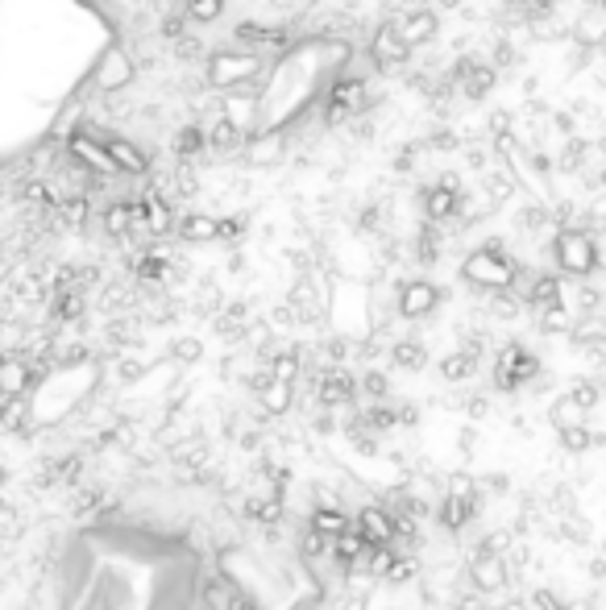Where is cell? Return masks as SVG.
Wrapping results in <instances>:
<instances>
[{
    "label": "cell",
    "instance_id": "obj_1",
    "mask_svg": "<svg viewBox=\"0 0 606 610\" xmlns=\"http://www.w3.org/2000/svg\"><path fill=\"white\" fill-rule=\"evenodd\" d=\"M187 540L125 523L108 498L59 561V610H208L204 557Z\"/></svg>",
    "mask_w": 606,
    "mask_h": 610
},
{
    "label": "cell",
    "instance_id": "obj_2",
    "mask_svg": "<svg viewBox=\"0 0 606 610\" xmlns=\"http://www.w3.org/2000/svg\"><path fill=\"white\" fill-rule=\"evenodd\" d=\"M461 279L494 295V291H511L515 279H519V262L503 249V241H486L482 249H474L470 258L461 262Z\"/></svg>",
    "mask_w": 606,
    "mask_h": 610
},
{
    "label": "cell",
    "instance_id": "obj_3",
    "mask_svg": "<svg viewBox=\"0 0 606 610\" xmlns=\"http://www.w3.org/2000/svg\"><path fill=\"white\" fill-rule=\"evenodd\" d=\"M553 262L565 279L573 283H586L598 274L602 254H598V241L590 229H557L553 233Z\"/></svg>",
    "mask_w": 606,
    "mask_h": 610
},
{
    "label": "cell",
    "instance_id": "obj_4",
    "mask_svg": "<svg viewBox=\"0 0 606 610\" xmlns=\"http://www.w3.org/2000/svg\"><path fill=\"white\" fill-rule=\"evenodd\" d=\"M266 75V54L258 50H216L208 54V83L220 92H237L245 83H258Z\"/></svg>",
    "mask_w": 606,
    "mask_h": 610
},
{
    "label": "cell",
    "instance_id": "obj_5",
    "mask_svg": "<svg viewBox=\"0 0 606 610\" xmlns=\"http://www.w3.org/2000/svg\"><path fill=\"white\" fill-rule=\"evenodd\" d=\"M490 378H494V391L515 395V391H523V386L540 382V357L528 345L507 341L499 353H494V374Z\"/></svg>",
    "mask_w": 606,
    "mask_h": 610
},
{
    "label": "cell",
    "instance_id": "obj_6",
    "mask_svg": "<svg viewBox=\"0 0 606 610\" xmlns=\"http://www.w3.org/2000/svg\"><path fill=\"white\" fill-rule=\"evenodd\" d=\"M362 108H366V79H337L324 96L320 117H324V125H341L362 113Z\"/></svg>",
    "mask_w": 606,
    "mask_h": 610
},
{
    "label": "cell",
    "instance_id": "obj_7",
    "mask_svg": "<svg viewBox=\"0 0 606 610\" xmlns=\"http://www.w3.org/2000/svg\"><path fill=\"white\" fill-rule=\"evenodd\" d=\"M470 590L474 594H503L511 586V569H507V557H490V552H470Z\"/></svg>",
    "mask_w": 606,
    "mask_h": 610
},
{
    "label": "cell",
    "instance_id": "obj_8",
    "mask_svg": "<svg viewBox=\"0 0 606 610\" xmlns=\"http://www.w3.org/2000/svg\"><path fill=\"white\" fill-rule=\"evenodd\" d=\"M440 299H445V291H440L436 283L428 279H411L399 287V299H395V308L403 320H428L436 308H440Z\"/></svg>",
    "mask_w": 606,
    "mask_h": 610
},
{
    "label": "cell",
    "instance_id": "obj_9",
    "mask_svg": "<svg viewBox=\"0 0 606 610\" xmlns=\"http://www.w3.org/2000/svg\"><path fill=\"white\" fill-rule=\"evenodd\" d=\"M569 38L577 42V50H606V5L602 0H586L582 9L573 17V30Z\"/></svg>",
    "mask_w": 606,
    "mask_h": 610
},
{
    "label": "cell",
    "instance_id": "obj_10",
    "mask_svg": "<svg viewBox=\"0 0 606 610\" xmlns=\"http://www.w3.org/2000/svg\"><path fill=\"white\" fill-rule=\"evenodd\" d=\"M316 403L324 411L333 407H353L357 403V378L345 370V366H324L320 370V382H316Z\"/></svg>",
    "mask_w": 606,
    "mask_h": 610
},
{
    "label": "cell",
    "instance_id": "obj_11",
    "mask_svg": "<svg viewBox=\"0 0 606 610\" xmlns=\"http://www.w3.org/2000/svg\"><path fill=\"white\" fill-rule=\"evenodd\" d=\"M353 532H362L370 548H395V519L382 503H362L353 519Z\"/></svg>",
    "mask_w": 606,
    "mask_h": 610
},
{
    "label": "cell",
    "instance_id": "obj_12",
    "mask_svg": "<svg viewBox=\"0 0 606 610\" xmlns=\"http://www.w3.org/2000/svg\"><path fill=\"white\" fill-rule=\"evenodd\" d=\"M370 59H374L378 71H395V67H403V63L411 59V46L403 42V34H399V25H395V21H382L378 30H374Z\"/></svg>",
    "mask_w": 606,
    "mask_h": 610
},
{
    "label": "cell",
    "instance_id": "obj_13",
    "mask_svg": "<svg viewBox=\"0 0 606 610\" xmlns=\"http://www.w3.org/2000/svg\"><path fill=\"white\" fill-rule=\"evenodd\" d=\"M461 200H465V191H457V179L445 175L436 187L424 191V216H428V225H449V220H457L461 212Z\"/></svg>",
    "mask_w": 606,
    "mask_h": 610
},
{
    "label": "cell",
    "instance_id": "obj_14",
    "mask_svg": "<svg viewBox=\"0 0 606 610\" xmlns=\"http://www.w3.org/2000/svg\"><path fill=\"white\" fill-rule=\"evenodd\" d=\"M494 83H499V71H494V63H482V59H465V63H457V71H453V88H457L465 100H482V96H490Z\"/></svg>",
    "mask_w": 606,
    "mask_h": 610
},
{
    "label": "cell",
    "instance_id": "obj_15",
    "mask_svg": "<svg viewBox=\"0 0 606 610\" xmlns=\"http://www.w3.org/2000/svg\"><path fill=\"white\" fill-rule=\"evenodd\" d=\"M34 386H38V374L21 353H0V399L34 395Z\"/></svg>",
    "mask_w": 606,
    "mask_h": 610
},
{
    "label": "cell",
    "instance_id": "obj_16",
    "mask_svg": "<svg viewBox=\"0 0 606 610\" xmlns=\"http://www.w3.org/2000/svg\"><path fill=\"white\" fill-rule=\"evenodd\" d=\"M92 83H96V92H121L133 83V63H129V54L125 50H104V59H96V71H92Z\"/></svg>",
    "mask_w": 606,
    "mask_h": 610
},
{
    "label": "cell",
    "instance_id": "obj_17",
    "mask_svg": "<svg viewBox=\"0 0 606 610\" xmlns=\"http://www.w3.org/2000/svg\"><path fill=\"white\" fill-rule=\"evenodd\" d=\"M478 511H482V498H453V494H445V498H440V507H436V523L449 536H457V532H465L478 519Z\"/></svg>",
    "mask_w": 606,
    "mask_h": 610
},
{
    "label": "cell",
    "instance_id": "obj_18",
    "mask_svg": "<svg viewBox=\"0 0 606 610\" xmlns=\"http://www.w3.org/2000/svg\"><path fill=\"white\" fill-rule=\"evenodd\" d=\"M67 154H71L75 162H84L88 171H96V175H121V171H117V162L108 158L104 142H92L88 133H75L71 142H67Z\"/></svg>",
    "mask_w": 606,
    "mask_h": 610
},
{
    "label": "cell",
    "instance_id": "obj_19",
    "mask_svg": "<svg viewBox=\"0 0 606 610\" xmlns=\"http://www.w3.org/2000/svg\"><path fill=\"white\" fill-rule=\"evenodd\" d=\"M0 432L5 436H34V403H30V395L0 399Z\"/></svg>",
    "mask_w": 606,
    "mask_h": 610
},
{
    "label": "cell",
    "instance_id": "obj_20",
    "mask_svg": "<svg viewBox=\"0 0 606 610\" xmlns=\"http://www.w3.org/2000/svg\"><path fill=\"white\" fill-rule=\"evenodd\" d=\"M100 225L108 237H117V241H129V233L137 225H146V216H142V204H108L104 216H100Z\"/></svg>",
    "mask_w": 606,
    "mask_h": 610
},
{
    "label": "cell",
    "instance_id": "obj_21",
    "mask_svg": "<svg viewBox=\"0 0 606 610\" xmlns=\"http://www.w3.org/2000/svg\"><path fill=\"white\" fill-rule=\"evenodd\" d=\"M399 25V34H403V42L416 50V46H424V42H432L436 38V30H440V17L432 13V9H411L407 17H399L395 21Z\"/></svg>",
    "mask_w": 606,
    "mask_h": 610
},
{
    "label": "cell",
    "instance_id": "obj_22",
    "mask_svg": "<svg viewBox=\"0 0 606 610\" xmlns=\"http://www.w3.org/2000/svg\"><path fill=\"white\" fill-rule=\"evenodd\" d=\"M104 150H108V158L117 162L121 175H146L150 171V158L137 150L133 142H125V137H104Z\"/></svg>",
    "mask_w": 606,
    "mask_h": 610
},
{
    "label": "cell",
    "instance_id": "obj_23",
    "mask_svg": "<svg viewBox=\"0 0 606 610\" xmlns=\"http://www.w3.org/2000/svg\"><path fill=\"white\" fill-rule=\"evenodd\" d=\"M308 528L320 532L324 540H341L345 532H353V519L345 515V507H312Z\"/></svg>",
    "mask_w": 606,
    "mask_h": 610
},
{
    "label": "cell",
    "instance_id": "obj_24",
    "mask_svg": "<svg viewBox=\"0 0 606 610\" xmlns=\"http://www.w3.org/2000/svg\"><path fill=\"white\" fill-rule=\"evenodd\" d=\"M387 357H391L395 370H403V374H420V370L428 366V345L416 341V337H403V341H395V345L387 349Z\"/></svg>",
    "mask_w": 606,
    "mask_h": 610
},
{
    "label": "cell",
    "instance_id": "obj_25",
    "mask_svg": "<svg viewBox=\"0 0 606 610\" xmlns=\"http://www.w3.org/2000/svg\"><path fill=\"white\" fill-rule=\"evenodd\" d=\"M179 237L187 245H208V241H220V220L208 216V212H191L179 220Z\"/></svg>",
    "mask_w": 606,
    "mask_h": 610
},
{
    "label": "cell",
    "instance_id": "obj_26",
    "mask_svg": "<svg viewBox=\"0 0 606 610\" xmlns=\"http://www.w3.org/2000/svg\"><path fill=\"white\" fill-rule=\"evenodd\" d=\"M295 552H299V561H303V565L320 569L324 561H333V540H324L320 532L303 528V532H299V540H295Z\"/></svg>",
    "mask_w": 606,
    "mask_h": 610
},
{
    "label": "cell",
    "instance_id": "obj_27",
    "mask_svg": "<svg viewBox=\"0 0 606 610\" xmlns=\"http://www.w3.org/2000/svg\"><path fill=\"white\" fill-rule=\"evenodd\" d=\"M84 308H88V295H84V291H75V287H54V299H50V316H54V320L71 324V320L84 316Z\"/></svg>",
    "mask_w": 606,
    "mask_h": 610
},
{
    "label": "cell",
    "instance_id": "obj_28",
    "mask_svg": "<svg viewBox=\"0 0 606 610\" xmlns=\"http://www.w3.org/2000/svg\"><path fill=\"white\" fill-rule=\"evenodd\" d=\"M586 415H590V411H586L582 403H577L569 391H565V395H561L553 407H548V420H553V428H557V432H569V428H586Z\"/></svg>",
    "mask_w": 606,
    "mask_h": 610
},
{
    "label": "cell",
    "instance_id": "obj_29",
    "mask_svg": "<svg viewBox=\"0 0 606 610\" xmlns=\"http://www.w3.org/2000/svg\"><path fill=\"white\" fill-rule=\"evenodd\" d=\"M250 137H254L250 158H254L258 166H262V162H266V166H270V162H279L283 150H287V133H283V129H266V137H262V129H254Z\"/></svg>",
    "mask_w": 606,
    "mask_h": 610
},
{
    "label": "cell",
    "instance_id": "obj_30",
    "mask_svg": "<svg viewBox=\"0 0 606 610\" xmlns=\"http://www.w3.org/2000/svg\"><path fill=\"white\" fill-rule=\"evenodd\" d=\"M291 407H295V386L291 382H270L266 391L258 395V411L270 415V420H274V415H287Z\"/></svg>",
    "mask_w": 606,
    "mask_h": 610
},
{
    "label": "cell",
    "instance_id": "obj_31",
    "mask_svg": "<svg viewBox=\"0 0 606 610\" xmlns=\"http://www.w3.org/2000/svg\"><path fill=\"white\" fill-rule=\"evenodd\" d=\"M440 378H445V382H470L474 374H478V357L474 353H465V349H457V353H449V357H440Z\"/></svg>",
    "mask_w": 606,
    "mask_h": 610
},
{
    "label": "cell",
    "instance_id": "obj_32",
    "mask_svg": "<svg viewBox=\"0 0 606 610\" xmlns=\"http://www.w3.org/2000/svg\"><path fill=\"white\" fill-rule=\"evenodd\" d=\"M133 274L142 283H162L171 274V258H167V249H146L142 258L133 262Z\"/></svg>",
    "mask_w": 606,
    "mask_h": 610
},
{
    "label": "cell",
    "instance_id": "obj_33",
    "mask_svg": "<svg viewBox=\"0 0 606 610\" xmlns=\"http://www.w3.org/2000/svg\"><path fill=\"white\" fill-rule=\"evenodd\" d=\"M536 324H540V332H548V337H573V324H577V316L565 308V303H557V308H544V312H536Z\"/></svg>",
    "mask_w": 606,
    "mask_h": 610
},
{
    "label": "cell",
    "instance_id": "obj_34",
    "mask_svg": "<svg viewBox=\"0 0 606 610\" xmlns=\"http://www.w3.org/2000/svg\"><path fill=\"white\" fill-rule=\"evenodd\" d=\"M241 142H245V129H237L229 117H220V121L212 125V133H208V146H212L216 154H233V150H241Z\"/></svg>",
    "mask_w": 606,
    "mask_h": 610
},
{
    "label": "cell",
    "instance_id": "obj_35",
    "mask_svg": "<svg viewBox=\"0 0 606 610\" xmlns=\"http://www.w3.org/2000/svg\"><path fill=\"white\" fill-rule=\"evenodd\" d=\"M266 366H270V378H274V382H291V386H295V382H299V374H303L299 349H283V353H274Z\"/></svg>",
    "mask_w": 606,
    "mask_h": 610
},
{
    "label": "cell",
    "instance_id": "obj_36",
    "mask_svg": "<svg viewBox=\"0 0 606 610\" xmlns=\"http://www.w3.org/2000/svg\"><path fill=\"white\" fill-rule=\"evenodd\" d=\"M204 146H208V133H204L200 125H183V129L175 133V154H179V158H200Z\"/></svg>",
    "mask_w": 606,
    "mask_h": 610
},
{
    "label": "cell",
    "instance_id": "obj_37",
    "mask_svg": "<svg viewBox=\"0 0 606 610\" xmlns=\"http://www.w3.org/2000/svg\"><path fill=\"white\" fill-rule=\"evenodd\" d=\"M357 395L370 399V403H387V395H391V378L382 374V370H366L362 378H357Z\"/></svg>",
    "mask_w": 606,
    "mask_h": 610
},
{
    "label": "cell",
    "instance_id": "obj_38",
    "mask_svg": "<svg viewBox=\"0 0 606 610\" xmlns=\"http://www.w3.org/2000/svg\"><path fill=\"white\" fill-rule=\"evenodd\" d=\"M416 262L436 266L440 262V225H424L416 237Z\"/></svg>",
    "mask_w": 606,
    "mask_h": 610
},
{
    "label": "cell",
    "instance_id": "obj_39",
    "mask_svg": "<svg viewBox=\"0 0 606 610\" xmlns=\"http://www.w3.org/2000/svg\"><path fill=\"white\" fill-rule=\"evenodd\" d=\"M200 357H204V341H196V337H175L171 341V362L175 366H200Z\"/></svg>",
    "mask_w": 606,
    "mask_h": 610
},
{
    "label": "cell",
    "instance_id": "obj_40",
    "mask_svg": "<svg viewBox=\"0 0 606 610\" xmlns=\"http://www.w3.org/2000/svg\"><path fill=\"white\" fill-rule=\"evenodd\" d=\"M225 13V0H187V21L191 25H212Z\"/></svg>",
    "mask_w": 606,
    "mask_h": 610
},
{
    "label": "cell",
    "instance_id": "obj_41",
    "mask_svg": "<svg viewBox=\"0 0 606 610\" xmlns=\"http://www.w3.org/2000/svg\"><path fill=\"white\" fill-rule=\"evenodd\" d=\"M519 312H523V299L515 291H494L490 295V316L494 320H515Z\"/></svg>",
    "mask_w": 606,
    "mask_h": 610
},
{
    "label": "cell",
    "instance_id": "obj_42",
    "mask_svg": "<svg viewBox=\"0 0 606 610\" xmlns=\"http://www.w3.org/2000/svg\"><path fill=\"white\" fill-rule=\"evenodd\" d=\"M395 557H399L395 548H370V557H366V573H370L374 581H387V573H391Z\"/></svg>",
    "mask_w": 606,
    "mask_h": 610
},
{
    "label": "cell",
    "instance_id": "obj_43",
    "mask_svg": "<svg viewBox=\"0 0 606 610\" xmlns=\"http://www.w3.org/2000/svg\"><path fill=\"white\" fill-rule=\"evenodd\" d=\"M59 216H63V225L79 229V225L88 220V200H84V196H63V200H59Z\"/></svg>",
    "mask_w": 606,
    "mask_h": 610
},
{
    "label": "cell",
    "instance_id": "obj_44",
    "mask_svg": "<svg viewBox=\"0 0 606 610\" xmlns=\"http://www.w3.org/2000/svg\"><path fill=\"white\" fill-rule=\"evenodd\" d=\"M416 577H420V561L416 557H403V552H399L395 565H391V573H387V581H391V586H411Z\"/></svg>",
    "mask_w": 606,
    "mask_h": 610
},
{
    "label": "cell",
    "instance_id": "obj_45",
    "mask_svg": "<svg viewBox=\"0 0 606 610\" xmlns=\"http://www.w3.org/2000/svg\"><path fill=\"white\" fill-rule=\"evenodd\" d=\"M594 445H598V432H590V428H569V432H561V449H569V453H586Z\"/></svg>",
    "mask_w": 606,
    "mask_h": 610
},
{
    "label": "cell",
    "instance_id": "obj_46",
    "mask_svg": "<svg viewBox=\"0 0 606 610\" xmlns=\"http://www.w3.org/2000/svg\"><path fill=\"white\" fill-rule=\"evenodd\" d=\"M569 395H573L577 403H582L586 411H594V403H598V395H602V386H598L594 378H582V382H573V386H569Z\"/></svg>",
    "mask_w": 606,
    "mask_h": 610
},
{
    "label": "cell",
    "instance_id": "obj_47",
    "mask_svg": "<svg viewBox=\"0 0 606 610\" xmlns=\"http://www.w3.org/2000/svg\"><path fill=\"white\" fill-rule=\"evenodd\" d=\"M146 370H150V362H142V357H121L117 362V378L121 382H142Z\"/></svg>",
    "mask_w": 606,
    "mask_h": 610
},
{
    "label": "cell",
    "instance_id": "obj_48",
    "mask_svg": "<svg viewBox=\"0 0 606 610\" xmlns=\"http://www.w3.org/2000/svg\"><path fill=\"white\" fill-rule=\"evenodd\" d=\"M245 237V216H225L220 220V241H237Z\"/></svg>",
    "mask_w": 606,
    "mask_h": 610
},
{
    "label": "cell",
    "instance_id": "obj_49",
    "mask_svg": "<svg viewBox=\"0 0 606 610\" xmlns=\"http://www.w3.org/2000/svg\"><path fill=\"white\" fill-rule=\"evenodd\" d=\"M461 407H465V415H470V420H486V415H490V399L486 395H470Z\"/></svg>",
    "mask_w": 606,
    "mask_h": 610
},
{
    "label": "cell",
    "instance_id": "obj_50",
    "mask_svg": "<svg viewBox=\"0 0 606 610\" xmlns=\"http://www.w3.org/2000/svg\"><path fill=\"white\" fill-rule=\"evenodd\" d=\"M395 411H399V428H416V424H420V411H416V403H399Z\"/></svg>",
    "mask_w": 606,
    "mask_h": 610
},
{
    "label": "cell",
    "instance_id": "obj_51",
    "mask_svg": "<svg viewBox=\"0 0 606 610\" xmlns=\"http://www.w3.org/2000/svg\"><path fill=\"white\" fill-rule=\"evenodd\" d=\"M183 30H187V17H167V25H162L167 38H183Z\"/></svg>",
    "mask_w": 606,
    "mask_h": 610
},
{
    "label": "cell",
    "instance_id": "obj_52",
    "mask_svg": "<svg viewBox=\"0 0 606 610\" xmlns=\"http://www.w3.org/2000/svg\"><path fill=\"white\" fill-rule=\"evenodd\" d=\"M482 486H486V490H494V494H503V490H507V478H503V474H494V478H486Z\"/></svg>",
    "mask_w": 606,
    "mask_h": 610
},
{
    "label": "cell",
    "instance_id": "obj_53",
    "mask_svg": "<svg viewBox=\"0 0 606 610\" xmlns=\"http://www.w3.org/2000/svg\"><path fill=\"white\" fill-rule=\"evenodd\" d=\"M457 5H465V0H440V9H457Z\"/></svg>",
    "mask_w": 606,
    "mask_h": 610
},
{
    "label": "cell",
    "instance_id": "obj_54",
    "mask_svg": "<svg viewBox=\"0 0 606 610\" xmlns=\"http://www.w3.org/2000/svg\"><path fill=\"white\" fill-rule=\"evenodd\" d=\"M602 5H606V0H602Z\"/></svg>",
    "mask_w": 606,
    "mask_h": 610
}]
</instances>
